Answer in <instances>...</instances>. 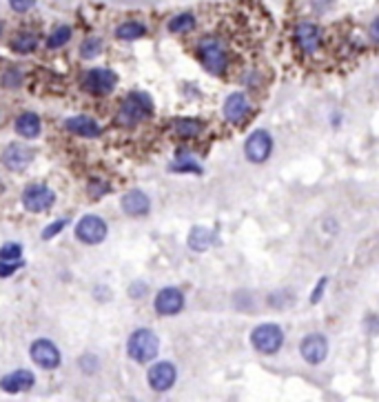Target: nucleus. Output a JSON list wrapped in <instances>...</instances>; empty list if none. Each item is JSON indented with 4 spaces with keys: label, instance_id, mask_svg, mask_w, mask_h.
<instances>
[{
    "label": "nucleus",
    "instance_id": "obj_1",
    "mask_svg": "<svg viewBox=\"0 0 379 402\" xmlns=\"http://www.w3.org/2000/svg\"><path fill=\"white\" fill-rule=\"evenodd\" d=\"M198 56L202 60L204 69L213 76H222L229 67V52L224 43L215 36H206L198 45Z\"/></svg>",
    "mask_w": 379,
    "mask_h": 402
},
{
    "label": "nucleus",
    "instance_id": "obj_2",
    "mask_svg": "<svg viewBox=\"0 0 379 402\" xmlns=\"http://www.w3.org/2000/svg\"><path fill=\"white\" fill-rule=\"evenodd\" d=\"M127 351L131 360L136 362H151L157 351H160V340L157 336L151 332V329H138V332H133L129 343H127Z\"/></svg>",
    "mask_w": 379,
    "mask_h": 402
},
{
    "label": "nucleus",
    "instance_id": "obj_3",
    "mask_svg": "<svg viewBox=\"0 0 379 402\" xmlns=\"http://www.w3.org/2000/svg\"><path fill=\"white\" fill-rule=\"evenodd\" d=\"M251 345L255 347V351L264 353V356H271V353H277L284 345V332L282 327L275 322H264L258 325L251 332Z\"/></svg>",
    "mask_w": 379,
    "mask_h": 402
},
{
    "label": "nucleus",
    "instance_id": "obj_4",
    "mask_svg": "<svg viewBox=\"0 0 379 402\" xmlns=\"http://www.w3.org/2000/svg\"><path fill=\"white\" fill-rule=\"evenodd\" d=\"M153 114V103L151 98L146 94L142 91H136V94H129L125 103H122V109H120V114H118V120L122 125H138L140 120L144 118H149Z\"/></svg>",
    "mask_w": 379,
    "mask_h": 402
},
{
    "label": "nucleus",
    "instance_id": "obj_5",
    "mask_svg": "<svg viewBox=\"0 0 379 402\" xmlns=\"http://www.w3.org/2000/svg\"><path fill=\"white\" fill-rule=\"evenodd\" d=\"M271 151H273V138L266 129H255L247 138V142H244V156L249 158V163L255 165L266 163Z\"/></svg>",
    "mask_w": 379,
    "mask_h": 402
},
{
    "label": "nucleus",
    "instance_id": "obj_6",
    "mask_svg": "<svg viewBox=\"0 0 379 402\" xmlns=\"http://www.w3.org/2000/svg\"><path fill=\"white\" fill-rule=\"evenodd\" d=\"M293 36H295L297 50H302L304 54H315V52L322 47V40H324L322 29L317 27L315 22H309V20L297 22V25H295V31H293Z\"/></svg>",
    "mask_w": 379,
    "mask_h": 402
},
{
    "label": "nucleus",
    "instance_id": "obj_7",
    "mask_svg": "<svg viewBox=\"0 0 379 402\" xmlns=\"http://www.w3.org/2000/svg\"><path fill=\"white\" fill-rule=\"evenodd\" d=\"M56 202V193L49 189L47 185H29L22 193V204L27 211L40 214L47 211L49 207Z\"/></svg>",
    "mask_w": 379,
    "mask_h": 402
},
{
    "label": "nucleus",
    "instance_id": "obj_8",
    "mask_svg": "<svg viewBox=\"0 0 379 402\" xmlns=\"http://www.w3.org/2000/svg\"><path fill=\"white\" fill-rule=\"evenodd\" d=\"M107 223L98 216H84L76 227V236L84 245H98L107 238Z\"/></svg>",
    "mask_w": 379,
    "mask_h": 402
},
{
    "label": "nucleus",
    "instance_id": "obj_9",
    "mask_svg": "<svg viewBox=\"0 0 379 402\" xmlns=\"http://www.w3.org/2000/svg\"><path fill=\"white\" fill-rule=\"evenodd\" d=\"M118 76L111 69H91L87 76H84V89L95 94V96H107L116 89Z\"/></svg>",
    "mask_w": 379,
    "mask_h": 402
},
{
    "label": "nucleus",
    "instance_id": "obj_10",
    "mask_svg": "<svg viewBox=\"0 0 379 402\" xmlns=\"http://www.w3.org/2000/svg\"><path fill=\"white\" fill-rule=\"evenodd\" d=\"M300 351H302V358L309 364H320L328 356V340L322 334H311L302 340Z\"/></svg>",
    "mask_w": 379,
    "mask_h": 402
},
{
    "label": "nucleus",
    "instance_id": "obj_11",
    "mask_svg": "<svg viewBox=\"0 0 379 402\" xmlns=\"http://www.w3.org/2000/svg\"><path fill=\"white\" fill-rule=\"evenodd\" d=\"M153 307L160 315H176L185 309V294L176 287H167L155 296Z\"/></svg>",
    "mask_w": 379,
    "mask_h": 402
},
{
    "label": "nucleus",
    "instance_id": "obj_12",
    "mask_svg": "<svg viewBox=\"0 0 379 402\" xmlns=\"http://www.w3.org/2000/svg\"><path fill=\"white\" fill-rule=\"evenodd\" d=\"M146 378H149V385L153 392H169L178 380V371L171 362H157L149 369Z\"/></svg>",
    "mask_w": 379,
    "mask_h": 402
},
{
    "label": "nucleus",
    "instance_id": "obj_13",
    "mask_svg": "<svg viewBox=\"0 0 379 402\" xmlns=\"http://www.w3.org/2000/svg\"><path fill=\"white\" fill-rule=\"evenodd\" d=\"M31 360L42 369H56L60 364V351L52 340H36L31 345Z\"/></svg>",
    "mask_w": 379,
    "mask_h": 402
},
{
    "label": "nucleus",
    "instance_id": "obj_14",
    "mask_svg": "<svg viewBox=\"0 0 379 402\" xmlns=\"http://www.w3.org/2000/svg\"><path fill=\"white\" fill-rule=\"evenodd\" d=\"M0 161H3V165L7 169H11V172H24L33 161V151L29 147H24V144L14 142L3 151V158H0Z\"/></svg>",
    "mask_w": 379,
    "mask_h": 402
},
{
    "label": "nucleus",
    "instance_id": "obj_15",
    "mask_svg": "<svg viewBox=\"0 0 379 402\" xmlns=\"http://www.w3.org/2000/svg\"><path fill=\"white\" fill-rule=\"evenodd\" d=\"M249 114H251V103L247 98V94H242V91L231 94L229 98H226V103H224V118L229 120V123L238 125Z\"/></svg>",
    "mask_w": 379,
    "mask_h": 402
},
{
    "label": "nucleus",
    "instance_id": "obj_16",
    "mask_svg": "<svg viewBox=\"0 0 379 402\" xmlns=\"http://www.w3.org/2000/svg\"><path fill=\"white\" fill-rule=\"evenodd\" d=\"M33 382H36V378L31 371L18 369L14 373H7L3 380H0V387H3V392H7V394H18V392H27V389H31Z\"/></svg>",
    "mask_w": 379,
    "mask_h": 402
},
{
    "label": "nucleus",
    "instance_id": "obj_17",
    "mask_svg": "<svg viewBox=\"0 0 379 402\" xmlns=\"http://www.w3.org/2000/svg\"><path fill=\"white\" fill-rule=\"evenodd\" d=\"M122 209H125V214H129V216H144L151 209V200L144 191L133 189L122 196Z\"/></svg>",
    "mask_w": 379,
    "mask_h": 402
},
{
    "label": "nucleus",
    "instance_id": "obj_18",
    "mask_svg": "<svg viewBox=\"0 0 379 402\" xmlns=\"http://www.w3.org/2000/svg\"><path fill=\"white\" fill-rule=\"evenodd\" d=\"M65 127L71 131V133H76V136H82V138H95V136H100V125L95 123L93 118L89 116H73L69 118Z\"/></svg>",
    "mask_w": 379,
    "mask_h": 402
},
{
    "label": "nucleus",
    "instance_id": "obj_19",
    "mask_svg": "<svg viewBox=\"0 0 379 402\" xmlns=\"http://www.w3.org/2000/svg\"><path fill=\"white\" fill-rule=\"evenodd\" d=\"M215 240V234L206 227H193L189 234V247L193 251H206Z\"/></svg>",
    "mask_w": 379,
    "mask_h": 402
},
{
    "label": "nucleus",
    "instance_id": "obj_20",
    "mask_svg": "<svg viewBox=\"0 0 379 402\" xmlns=\"http://www.w3.org/2000/svg\"><path fill=\"white\" fill-rule=\"evenodd\" d=\"M16 131L22 138H36L40 133V118L36 114H22L16 120Z\"/></svg>",
    "mask_w": 379,
    "mask_h": 402
},
{
    "label": "nucleus",
    "instance_id": "obj_21",
    "mask_svg": "<svg viewBox=\"0 0 379 402\" xmlns=\"http://www.w3.org/2000/svg\"><path fill=\"white\" fill-rule=\"evenodd\" d=\"M202 129H204V125L198 118H178L176 120V131L182 138H198Z\"/></svg>",
    "mask_w": 379,
    "mask_h": 402
},
{
    "label": "nucleus",
    "instance_id": "obj_22",
    "mask_svg": "<svg viewBox=\"0 0 379 402\" xmlns=\"http://www.w3.org/2000/svg\"><path fill=\"white\" fill-rule=\"evenodd\" d=\"M36 47H38V36L31 34V31H22L11 40V50L20 52V54H29L36 50Z\"/></svg>",
    "mask_w": 379,
    "mask_h": 402
},
{
    "label": "nucleus",
    "instance_id": "obj_23",
    "mask_svg": "<svg viewBox=\"0 0 379 402\" xmlns=\"http://www.w3.org/2000/svg\"><path fill=\"white\" fill-rule=\"evenodd\" d=\"M195 29V16L185 11V14H178L169 20V31L173 34H187V31H193Z\"/></svg>",
    "mask_w": 379,
    "mask_h": 402
},
{
    "label": "nucleus",
    "instance_id": "obj_24",
    "mask_svg": "<svg viewBox=\"0 0 379 402\" xmlns=\"http://www.w3.org/2000/svg\"><path fill=\"white\" fill-rule=\"evenodd\" d=\"M144 34H146V29H144V25H140V22H125V25H120L116 29V36L120 40H138Z\"/></svg>",
    "mask_w": 379,
    "mask_h": 402
},
{
    "label": "nucleus",
    "instance_id": "obj_25",
    "mask_svg": "<svg viewBox=\"0 0 379 402\" xmlns=\"http://www.w3.org/2000/svg\"><path fill=\"white\" fill-rule=\"evenodd\" d=\"M69 38H71V27L63 25V27H58L56 31H52V36H49V40H47V47H49V50H58V47L67 45Z\"/></svg>",
    "mask_w": 379,
    "mask_h": 402
},
{
    "label": "nucleus",
    "instance_id": "obj_26",
    "mask_svg": "<svg viewBox=\"0 0 379 402\" xmlns=\"http://www.w3.org/2000/svg\"><path fill=\"white\" fill-rule=\"evenodd\" d=\"M100 54H102V40L100 38H87L80 45V56L82 58L91 60V58H98Z\"/></svg>",
    "mask_w": 379,
    "mask_h": 402
},
{
    "label": "nucleus",
    "instance_id": "obj_27",
    "mask_svg": "<svg viewBox=\"0 0 379 402\" xmlns=\"http://www.w3.org/2000/svg\"><path fill=\"white\" fill-rule=\"evenodd\" d=\"M22 255V247L16 245V242H7V245L0 249V260H20Z\"/></svg>",
    "mask_w": 379,
    "mask_h": 402
},
{
    "label": "nucleus",
    "instance_id": "obj_28",
    "mask_svg": "<svg viewBox=\"0 0 379 402\" xmlns=\"http://www.w3.org/2000/svg\"><path fill=\"white\" fill-rule=\"evenodd\" d=\"M22 265H24L22 260H3V262H0V278L11 276L16 269H20Z\"/></svg>",
    "mask_w": 379,
    "mask_h": 402
},
{
    "label": "nucleus",
    "instance_id": "obj_29",
    "mask_svg": "<svg viewBox=\"0 0 379 402\" xmlns=\"http://www.w3.org/2000/svg\"><path fill=\"white\" fill-rule=\"evenodd\" d=\"M65 227H67V221H56V223H52V225H49V227L42 231V238H45V240L54 238V236L60 234V231H63Z\"/></svg>",
    "mask_w": 379,
    "mask_h": 402
},
{
    "label": "nucleus",
    "instance_id": "obj_30",
    "mask_svg": "<svg viewBox=\"0 0 379 402\" xmlns=\"http://www.w3.org/2000/svg\"><path fill=\"white\" fill-rule=\"evenodd\" d=\"M36 5V0H9V7L14 11H29Z\"/></svg>",
    "mask_w": 379,
    "mask_h": 402
},
{
    "label": "nucleus",
    "instance_id": "obj_31",
    "mask_svg": "<svg viewBox=\"0 0 379 402\" xmlns=\"http://www.w3.org/2000/svg\"><path fill=\"white\" fill-rule=\"evenodd\" d=\"M326 285H328V278H320V283H317V287H315V291H313V298H311L313 304H317V302L322 300V294H324Z\"/></svg>",
    "mask_w": 379,
    "mask_h": 402
},
{
    "label": "nucleus",
    "instance_id": "obj_32",
    "mask_svg": "<svg viewBox=\"0 0 379 402\" xmlns=\"http://www.w3.org/2000/svg\"><path fill=\"white\" fill-rule=\"evenodd\" d=\"M3 82H5V87H18V82H20V74H18V71H9V74H5Z\"/></svg>",
    "mask_w": 379,
    "mask_h": 402
},
{
    "label": "nucleus",
    "instance_id": "obj_33",
    "mask_svg": "<svg viewBox=\"0 0 379 402\" xmlns=\"http://www.w3.org/2000/svg\"><path fill=\"white\" fill-rule=\"evenodd\" d=\"M369 34H371V38L375 43H379V16L371 22V27H369Z\"/></svg>",
    "mask_w": 379,
    "mask_h": 402
},
{
    "label": "nucleus",
    "instance_id": "obj_34",
    "mask_svg": "<svg viewBox=\"0 0 379 402\" xmlns=\"http://www.w3.org/2000/svg\"><path fill=\"white\" fill-rule=\"evenodd\" d=\"M0 31H3V25H0Z\"/></svg>",
    "mask_w": 379,
    "mask_h": 402
}]
</instances>
